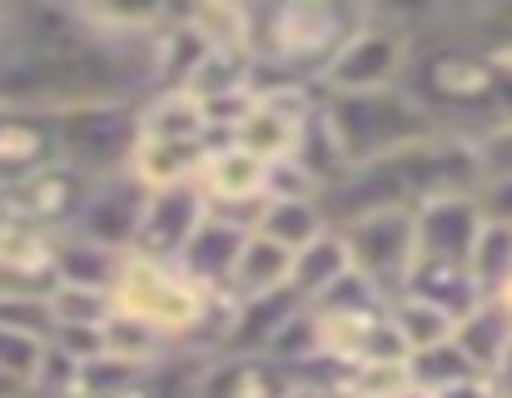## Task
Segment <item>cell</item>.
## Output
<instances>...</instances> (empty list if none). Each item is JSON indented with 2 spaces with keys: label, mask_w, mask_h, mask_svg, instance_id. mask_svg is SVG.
Segmentation results:
<instances>
[{
  "label": "cell",
  "mask_w": 512,
  "mask_h": 398,
  "mask_svg": "<svg viewBox=\"0 0 512 398\" xmlns=\"http://www.w3.org/2000/svg\"><path fill=\"white\" fill-rule=\"evenodd\" d=\"M259 234L279 239L284 249H304L314 234L329 229V209L319 195H289V199H264L259 204V219H254Z\"/></svg>",
  "instance_id": "24"
},
{
  "label": "cell",
  "mask_w": 512,
  "mask_h": 398,
  "mask_svg": "<svg viewBox=\"0 0 512 398\" xmlns=\"http://www.w3.org/2000/svg\"><path fill=\"white\" fill-rule=\"evenodd\" d=\"M353 264H348V244H343L339 224H329L324 234H314L304 249H294V264H289V289L304 299V304H314L339 274H348Z\"/></svg>",
  "instance_id": "22"
},
{
  "label": "cell",
  "mask_w": 512,
  "mask_h": 398,
  "mask_svg": "<svg viewBox=\"0 0 512 398\" xmlns=\"http://www.w3.org/2000/svg\"><path fill=\"white\" fill-rule=\"evenodd\" d=\"M179 349H184V344H174L170 334H160L155 324H145V319H135V314H120V309L100 324V359H110V364H120V369H135V374L165 364Z\"/></svg>",
  "instance_id": "16"
},
{
  "label": "cell",
  "mask_w": 512,
  "mask_h": 398,
  "mask_svg": "<svg viewBox=\"0 0 512 398\" xmlns=\"http://www.w3.org/2000/svg\"><path fill=\"white\" fill-rule=\"evenodd\" d=\"M0 15H5V0H0Z\"/></svg>",
  "instance_id": "38"
},
{
  "label": "cell",
  "mask_w": 512,
  "mask_h": 398,
  "mask_svg": "<svg viewBox=\"0 0 512 398\" xmlns=\"http://www.w3.org/2000/svg\"><path fill=\"white\" fill-rule=\"evenodd\" d=\"M115 314V294L95 284H55L50 289V319L70 329H100Z\"/></svg>",
  "instance_id": "27"
},
{
  "label": "cell",
  "mask_w": 512,
  "mask_h": 398,
  "mask_svg": "<svg viewBox=\"0 0 512 398\" xmlns=\"http://www.w3.org/2000/svg\"><path fill=\"white\" fill-rule=\"evenodd\" d=\"M85 175H75L70 165H45V170H35L30 180H20L15 190H5V195L15 199V209L35 224V229H45V234H65L70 229V219H75V209H80V199H85Z\"/></svg>",
  "instance_id": "13"
},
{
  "label": "cell",
  "mask_w": 512,
  "mask_h": 398,
  "mask_svg": "<svg viewBox=\"0 0 512 398\" xmlns=\"http://www.w3.org/2000/svg\"><path fill=\"white\" fill-rule=\"evenodd\" d=\"M383 319H388V329L398 334L403 354H408V349H423V344H438V339H453V324H458L453 309H443V304H433V299H423V294H408V289L388 294Z\"/></svg>",
  "instance_id": "23"
},
{
  "label": "cell",
  "mask_w": 512,
  "mask_h": 398,
  "mask_svg": "<svg viewBox=\"0 0 512 398\" xmlns=\"http://www.w3.org/2000/svg\"><path fill=\"white\" fill-rule=\"evenodd\" d=\"M289 264H294V249H284L279 239H269L259 229H249V239H244V249L234 259V274L224 284V299L239 304V299H259L269 289H284L289 284Z\"/></svg>",
  "instance_id": "17"
},
{
  "label": "cell",
  "mask_w": 512,
  "mask_h": 398,
  "mask_svg": "<svg viewBox=\"0 0 512 398\" xmlns=\"http://www.w3.org/2000/svg\"><path fill=\"white\" fill-rule=\"evenodd\" d=\"M0 329H20L35 339H50V294H0Z\"/></svg>",
  "instance_id": "29"
},
{
  "label": "cell",
  "mask_w": 512,
  "mask_h": 398,
  "mask_svg": "<svg viewBox=\"0 0 512 398\" xmlns=\"http://www.w3.org/2000/svg\"><path fill=\"white\" fill-rule=\"evenodd\" d=\"M473 150H478V170L483 175H512V115L493 120L488 130H478Z\"/></svg>",
  "instance_id": "32"
},
{
  "label": "cell",
  "mask_w": 512,
  "mask_h": 398,
  "mask_svg": "<svg viewBox=\"0 0 512 398\" xmlns=\"http://www.w3.org/2000/svg\"><path fill=\"white\" fill-rule=\"evenodd\" d=\"M209 145H214V140H135L130 175H135L145 190L199 180V165H204Z\"/></svg>",
  "instance_id": "19"
},
{
  "label": "cell",
  "mask_w": 512,
  "mask_h": 398,
  "mask_svg": "<svg viewBox=\"0 0 512 398\" xmlns=\"http://www.w3.org/2000/svg\"><path fill=\"white\" fill-rule=\"evenodd\" d=\"M120 249L110 244H95L85 234H55V249H50V269H55V284H95V289H115V274H120Z\"/></svg>",
  "instance_id": "21"
},
{
  "label": "cell",
  "mask_w": 512,
  "mask_h": 398,
  "mask_svg": "<svg viewBox=\"0 0 512 398\" xmlns=\"http://www.w3.org/2000/svg\"><path fill=\"white\" fill-rule=\"evenodd\" d=\"M45 344H50V339H35V334H20V329H0V369L30 389L35 374H40Z\"/></svg>",
  "instance_id": "30"
},
{
  "label": "cell",
  "mask_w": 512,
  "mask_h": 398,
  "mask_svg": "<svg viewBox=\"0 0 512 398\" xmlns=\"http://www.w3.org/2000/svg\"><path fill=\"white\" fill-rule=\"evenodd\" d=\"M264 175H269V160L249 155L234 140H214L204 165H199V190L214 214H229V219L254 229L259 204H264Z\"/></svg>",
  "instance_id": "7"
},
{
  "label": "cell",
  "mask_w": 512,
  "mask_h": 398,
  "mask_svg": "<svg viewBox=\"0 0 512 398\" xmlns=\"http://www.w3.org/2000/svg\"><path fill=\"white\" fill-rule=\"evenodd\" d=\"M393 398H433V394H423V389H413V384H408V389H398Z\"/></svg>",
  "instance_id": "37"
},
{
  "label": "cell",
  "mask_w": 512,
  "mask_h": 398,
  "mask_svg": "<svg viewBox=\"0 0 512 398\" xmlns=\"http://www.w3.org/2000/svg\"><path fill=\"white\" fill-rule=\"evenodd\" d=\"M483 379H488V384H493V389H498L503 398H512V344L503 349V354H498V364H493Z\"/></svg>",
  "instance_id": "35"
},
{
  "label": "cell",
  "mask_w": 512,
  "mask_h": 398,
  "mask_svg": "<svg viewBox=\"0 0 512 398\" xmlns=\"http://www.w3.org/2000/svg\"><path fill=\"white\" fill-rule=\"evenodd\" d=\"M468 279L488 299H498L508 289L512 284V224L483 219V229H478V239L468 249Z\"/></svg>",
  "instance_id": "26"
},
{
  "label": "cell",
  "mask_w": 512,
  "mask_h": 398,
  "mask_svg": "<svg viewBox=\"0 0 512 398\" xmlns=\"http://www.w3.org/2000/svg\"><path fill=\"white\" fill-rule=\"evenodd\" d=\"M363 15L373 20H388V25H403L408 35H418V25H433L448 15V0H358Z\"/></svg>",
  "instance_id": "31"
},
{
  "label": "cell",
  "mask_w": 512,
  "mask_h": 398,
  "mask_svg": "<svg viewBox=\"0 0 512 398\" xmlns=\"http://www.w3.org/2000/svg\"><path fill=\"white\" fill-rule=\"evenodd\" d=\"M140 140H214L209 110L189 90H150L135 100Z\"/></svg>",
  "instance_id": "14"
},
{
  "label": "cell",
  "mask_w": 512,
  "mask_h": 398,
  "mask_svg": "<svg viewBox=\"0 0 512 398\" xmlns=\"http://www.w3.org/2000/svg\"><path fill=\"white\" fill-rule=\"evenodd\" d=\"M403 90L443 130H463V135L488 130L498 120V105H503L498 65L483 55V45H468V40H433V45L413 40Z\"/></svg>",
  "instance_id": "1"
},
{
  "label": "cell",
  "mask_w": 512,
  "mask_h": 398,
  "mask_svg": "<svg viewBox=\"0 0 512 398\" xmlns=\"http://www.w3.org/2000/svg\"><path fill=\"white\" fill-rule=\"evenodd\" d=\"M254 15V60L314 80L339 40L363 20L358 0H249Z\"/></svg>",
  "instance_id": "2"
},
{
  "label": "cell",
  "mask_w": 512,
  "mask_h": 398,
  "mask_svg": "<svg viewBox=\"0 0 512 398\" xmlns=\"http://www.w3.org/2000/svg\"><path fill=\"white\" fill-rule=\"evenodd\" d=\"M473 199H478L483 219H493V224H512V175H478Z\"/></svg>",
  "instance_id": "33"
},
{
  "label": "cell",
  "mask_w": 512,
  "mask_h": 398,
  "mask_svg": "<svg viewBox=\"0 0 512 398\" xmlns=\"http://www.w3.org/2000/svg\"><path fill=\"white\" fill-rule=\"evenodd\" d=\"M204 214H209V199H204V190H199V180L145 190L140 229H135V254L179 259V249H184L189 234L204 224Z\"/></svg>",
  "instance_id": "9"
},
{
  "label": "cell",
  "mask_w": 512,
  "mask_h": 398,
  "mask_svg": "<svg viewBox=\"0 0 512 398\" xmlns=\"http://www.w3.org/2000/svg\"><path fill=\"white\" fill-rule=\"evenodd\" d=\"M408 389L403 359H348L343 364V394L348 398H393Z\"/></svg>",
  "instance_id": "28"
},
{
  "label": "cell",
  "mask_w": 512,
  "mask_h": 398,
  "mask_svg": "<svg viewBox=\"0 0 512 398\" xmlns=\"http://www.w3.org/2000/svg\"><path fill=\"white\" fill-rule=\"evenodd\" d=\"M244 239H249V224H239V219L209 209L204 224L189 234V244L179 249L174 264H179L194 284H204L209 294H224V284H229V274H234V259H239Z\"/></svg>",
  "instance_id": "12"
},
{
  "label": "cell",
  "mask_w": 512,
  "mask_h": 398,
  "mask_svg": "<svg viewBox=\"0 0 512 398\" xmlns=\"http://www.w3.org/2000/svg\"><path fill=\"white\" fill-rule=\"evenodd\" d=\"M45 165H55V115L0 105V190H15Z\"/></svg>",
  "instance_id": "11"
},
{
  "label": "cell",
  "mask_w": 512,
  "mask_h": 398,
  "mask_svg": "<svg viewBox=\"0 0 512 398\" xmlns=\"http://www.w3.org/2000/svg\"><path fill=\"white\" fill-rule=\"evenodd\" d=\"M279 398H348L343 394V374H294V384Z\"/></svg>",
  "instance_id": "34"
},
{
  "label": "cell",
  "mask_w": 512,
  "mask_h": 398,
  "mask_svg": "<svg viewBox=\"0 0 512 398\" xmlns=\"http://www.w3.org/2000/svg\"><path fill=\"white\" fill-rule=\"evenodd\" d=\"M140 209H145V185L130 170L100 175L85 185V199L70 219V234H85L95 244H110L120 254L135 249V229H140Z\"/></svg>",
  "instance_id": "8"
},
{
  "label": "cell",
  "mask_w": 512,
  "mask_h": 398,
  "mask_svg": "<svg viewBox=\"0 0 512 398\" xmlns=\"http://www.w3.org/2000/svg\"><path fill=\"white\" fill-rule=\"evenodd\" d=\"M413 40L403 25L373 20L363 15L348 35L339 40V50L324 60V70L314 75V85L324 95H368V90H393L408 75L413 60Z\"/></svg>",
  "instance_id": "5"
},
{
  "label": "cell",
  "mask_w": 512,
  "mask_h": 398,
  "mask_svg": "<svg viewBox=\"0 0 512 398\" xmlns=\"http://www.w3.org/2000/svg\"><path fill=\"white\" fill-rule=\"evenodd\" d=\"M20 398H35V394H20Z\"/></svg>",
  "instance_id": "39"
},
{
  "label": "cell",
  "mask_w": 512,
  "mask_h": 398,
  "mask_svg": "<svg viewBox=\"0 0 512 398\" xmlns=\"http://www.w3.org/2000/svg\"><path fill=\"white\" fill-rule=\"evenodd\" d=\"M324 105H329V120H334V130H339L353 165L383 160V155L408 150V145H418V140L443 130L403 85L368 90V95H324Z\"/></svg>",
  "instance_id": "3"
},
{
  "label": "cell",
  "mask_w": 512,
  "mask_h": 398,
  "mask_svg": "<svg viewBox=\"0 0 512 398\" xmlns=\"http://www.w3.org/2000/svg\"><path fill=\"white\" fill-rule=\"evenodd\" d=\"M403 369H408V384L423 389V394H443V389H453L463 379H478V364L468 359V349L458 339H438V344L408 349Z\"/></svg>",
  "instance_id": "25"
},
{
  "label": "cell",
  "mask_w": 512,
  "mask_h": 398,
  "mask_svg": "<svg viewBox=\"0 0 512 398\" xmlns=\"http://www.w3.org/2000/svg\"><path fill=\"white\" fill-rule=\"evenodd\" d=\"M339 234L348 244V264L368 274L378 289H398L418 244H413V204H378L339 219Z\"/></svg>",
  "instance_id": "6"
},
{
  "label": "cell",
  "mask_w": 512,
  "mask_h": 398,
  "mask_svg": "<svg viewBox=\"0 0 512 398\" xmlns=\"http://www.w3.org/2000/svg\"><path fill=\"white\" fill-rule=\"evenodd\" d=\"M289 160H299V170L319 185V195H324L329 185H339L343 175L353 170V160H348V150H343V140H339V130H334V120H329L324 95L309 105V115H304V125H299V140H294Z\"/></svg>",
  "instance_id": "15"
},
{
  "label": "cell",
  "mask_w": 512,
  "mask_h": 398,
  "mask_svg": "<svg viewBox=\"0 0 512 398\" xmlns=\"http://www.w3.org/2000/svg\"><path fill=\"white\" fill-rule=\"evenodd\" d=\"M478 229H483V209H478L473 190H443V195H428L413 204V244H418V254L468 264V249H473Z\"/></svg>",
  "instance_id": "10"
},
{
  "label": "cell",
  "mask_w": 512,
  "mask_h": 398,
  "mask_svg": "<svg viewBox=\"0 0 512 398\" xmlns=\"http://www.w3.org/2000/svg\"><path fill=\"white\" fill-rule=\"evenodd\" d=\"M100 35H160L179 20L184 0H70Z\"/></svg>",
  "instance_id": "18"
},
{
  "label": "cell",
  "mask_w": 512,
  "mask_h": 398,
  "mask_svg": "<svg viewBox=\"0 0 512 398\" xmlns=\"http://www.w3.org/2000/svg\"><path fill=\"white\" fill-rule=\"evenodd\" d=\"M433 398H493V384L478 374V379H463V384H453V389H443V394Z\"/></svg>",
  "instance_id": "36"
},
{
  "label": "cell",
  "mask_w": 512,
  "mask_h": 398,
  "mask_svg": "<svg viewBox=\"0 0 512 398\" xmlns=\"http://www.w3.org/2000/svg\"><path fill=\"white\" fill-rule=\"evenodd\" d=\"M135 140H140L135 100H95L55 110V160L85 180L130 170Z\"/></svg>",
  "instance_id": "4"
},
{
  "label": "cell",
  "mask_w": 512,
  "mask_h": 398,
  "mask_svg": "<svg viewBox=\"0 0 512 398\" xmlns=\"http://www.w3.org/2000/svg\"><path fill=\"white\" fill-rule=\"evenodd\" d=\"M453 339L468 349V359L478 364V374H488L493 364H498V354L512 344V309L503 299H473L463 314H458V324H453Z\"/></svg>",
  "instance_id": "20"
}]
</instances>
